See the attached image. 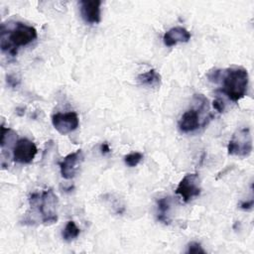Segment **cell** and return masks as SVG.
<instances>
[{
    "label": "cell",
    "instance_id": "1",
    "mask_svg": "<svg viewBox=\"0 0 254 254\" xmlns=\"http://www.w3.org/2000/svg\"><path fill=\"white\" fill-rule=\"evenodd\" d=\"M37 37V30L34 27L22 22H15L7 30L1 26L0 47L3 53L15 57L19 48L31 44Z\"/></svg>",
    "mask_w": 254,
    "mask_h": 254
},
{
    "label": "cell",
    "instance_id": "2",
    "mask_svg": "<svg viewBox=\"0 0 254 254\" xmlns=\"http://www.w3.org/2000/svg\"><path fill=\"white\" fill-rule=\"evenodd\" d=\"M218 82H221L222 85L220 91L231 101L238 102L247 93L249 75L244 67H228L223 70L220 69Z\"/></svg>",
    "mask_w": 254,
    "mask_h": 254
},
{
    "label": "cell",
    "instance_id": "3",
    "mask_svg": "<svg viewBox=\"0 0 254 254\" xmlns=\"http://www.w3.org/2000/svg\"><path fill=\"white\" fill-rule=\"evenodd\" d=\"M29 203L31 208L41 216V221L44 224H53L57 222L58 196L52 190H44L41 193H32L29 197Z\"/></svg>",
    "mask_w": 254,
    "mask_h": 254
},
{
    "label": "cell",
    "instance_id": "4",
    "mask_svg": "<svg viewBox=\"0 0 254 254\" xmlns=\"http://www.w3.org/2000/svg\"><path fill=\"white\" fill-rule=\"evenodd\" d=\"M227 151L229 155L247 157L252 152V135L247 127L237 130L229 140Z\"/></svg>",
    "mask_w": 254,
    "mask_h": 254
},
{
    "label": "cell",
    "instance_id": "5",
    "mask_svg": "<svg viewBox=\"0 0 254 254\" xmlns=\"http://www.w3.org/2000/svg\"><path fill=\"white\" fill-rule=\"evenodd\" d=\"M176 193L182 197L185 202H189L200 194L201 188L197 174H187L179 183Z\"/></svg>",
    "mask_w": 254,
    "mask_h": 254
},
{
    "label": "cell",
    "instance_id": "6",
    "mask_svg": "<svg viewBox=\"0 0 254 254\" xmlns=\"http://www.w3.org/2000/svg\"><path fill=\"white\" fill-rule=\"evenodd\" d=\"M52 124L55 129L62 135H66L77 129L79 119L74 111L65 113H56L52 116Z\"/></svg>",
    "mask_w": 254,
    "mask_h": 254
},
{
    "label": "cell",
    "instance_id": "7",
    "mask_svg": "<svg viewBox=\"0 0 254 254\" xmlns=\"http://www.w3.org/2000/svg\"><path fill=\"white\" fill-rule=\"evenodd\" d=\"M38 152L36 144L27 139H19L13 148V160L20 164H30Z\"/></svg>",
    "mask_w": 254,
    "mask_h": 254
},
{
    "label": "cell",
    "instance_id": "8",
    "mask_svg": "<svg viewBox=\"0 0 254 254\" xmlns=\"http://www.w3.org/2000/svg\"><path fill=\"white\" fill-rule=\"evenodd\" d=\"M82 161L83 154L81 150H76L75 152L65 156L64 160L59 164L62 177L65 180L72 179L75 176L77 168Z\"/></svg>",
    "mask_w": 254,
    "mask_h": 254
},
{
    "label": "cell",
    "instance_id": "9",
    "mask_svg": "<svg viewBox=\"0 0 254 254\" xmlns=\"http://www.w3.org/2000/svg\"><path fill=\"white\" fill-rule=\"evenodd\" d=\"M100 0H82L80 1V15L85 23L98 24L101 21Z\"/></svg>",
    "mask_w": 254,
    "mask_h": 254
},
{
    "label": "cell",
    "instance_id": "10",
    "mask_svg": "<svg viewBox=\"0 0 254 254\" xmlns=\"http://www.w3.org/2000/svg\"><path fill=\"white\" fill-rule=\"evenodd\" d=\"M200 125L202 124L200 122L199 110L195 108H191L185 111L178 122V127L180 131L183 133L193 132L197 130Z\"/></svg>",
    "mask_w": 254,
    "mask_h": 254
},
{
    "label": "cell",
    "instance_id": "11",
    "mask_svg": "<svg viewBox=\"0 0 254 254\" xmlns=\"http://www.w3.org/2000/svg\"><path fill=\"white\" fill-rule=\"evenodd\" d=\"M190 40V33L184 27H173L163 36V42L167 47H174L179 43H187Z\"/></svg>",
    "mask_w": 254,
    "mask_h": 254
},
{
    "label": "cell",
    "instance_id": "12",
    "mask_svg": "<svg viewBox=\"0 0 254 254\" xmlns=\"http://www.w3.org/2000/svg\"><path fill=\"white\" fill-rule=\"evenodd\" d=\"M137 80L141 85L148 87H159L161 85V75L155 69H150L146 72L140 73L137 76Z\"/></svg>",
    "mask_w": 254,
    "mask_h": 254
},
{
    "label": "cell",
    "instance_id": "13",
    "mask_svg": "<svg viewBox=\"0 0 254 254\" xmlns=\"http://www.w3.org/2000/svg\"><path fill=\"white\" fill-rule=\"evenodd\" d=\"M171 202H172V199L170 196L161 197L157 201V208H158L157 219L166 224L170 222L169 212L171 209Z\"/></svg>",
    "mask_w": 254,
    "mask_h": 254
},
{
    "label": "cell",
    "instance_id": "14",
    "mask_svg": "<svg viewBox=\"0 0 254 254\" xmlns=\"http://www.w3.org/2000/svg\"><path fill=\"white\" fill-rule=\"evenodd\" d=\"M79 233H80V230L77 227V225L75 224V222L73 220H69L66 222L64 228L63 229L62 236L64 241L70 242V241L74 240L79 235Z\"/></svg>",
    "mask_w": 254,
    "mask_h": 254
},
{
    "label": "cell",
    "instance_id": "15",
    "mask_svg": "<svg viewBox=\"0 0 254 254\" xmlns=\"http://www.w3.org/2000/svg\"><path fill=\"white\" fill-rule=\"evenodd\" d=\"M143 159V155L140 152H133L130 153L126 156H124V163L128 166V167H136Z\"/></svg>",
    "mask_w": 254,
    "mask_h": 254
},
{
    "label": "cell",
    "instance_id": "16",
    "mask_svg": "<svg viewBox=\"0 0 254 254\" xmlns=\"http://www.w3.org/2000/svg\"><path fill=\"white\" fill-rule=\"evenodd\" d=\"M187 253H205V250L202 248V246L195 241H192L188 244V250Z\"/></svg>",
    "mask_w": 254,
    "mask_h": 254
},
{
    "label": "cell",
    "instance_id": "17",
    "mask_svg": "<svg viewBox=\"0 0 254 254\" xmlns=\"http://www.w3.org/2000/svg\"><path fill=\"white\" fill-rule=\"evenodd\" d=\"M212 105H213V108H214L216 111H218V112H220V113L224 111L225 105H224V102H223L222 99H220V98H215V99L213 100V102H212Z\"/></svg>",
    "mask_w": 254,
    "mask_h": 254
},
{
    "label": "cell",
    "instance_id": "18",
    "mask_svg": "<svg viewBox=\"0 0 254 254\" xmlns=\"http://www.w3.org/2000/svg\"><path fill=\"white\" fill-rule=\"evenodd\" d=\"M7 83L11 87H16L19 84V79L15 75H8L7 76Z\"/></svg>",
    "mask_w": 254,
    "mask_h": 254
},
{
    "label": "cell",
    "instance_id": "19",
    "mask_svg": "<svg viewBox=\"0 0 254 254\" xmlns=\"http://www.w3.org/2000/svg\"><path fill=\"white\" fill-rule=\"evenodd\" d=\"M240 207L244 210H250L253 207V199H250L249 201H243L240 204Z\"/></svg>",
    "mask_w": 254,
    "mask_h": 254
},
{
    "label": "cell",
    "instance_id": "20",
    "mask_svg": "<svg viewBox=\"0 0 254 254\" xmlns=\"http://www.w3.org/2000/svg\"><path fill=\"white\" fill-rule=\"evenodd\" d=\"M100 151H101V154L102 155H106L108 153H110V147L108 145L107 142H103L101 145H100Z\"/></svg>",
    "mask_w": 254,
    "mask_h": 254
}]
</instances>
